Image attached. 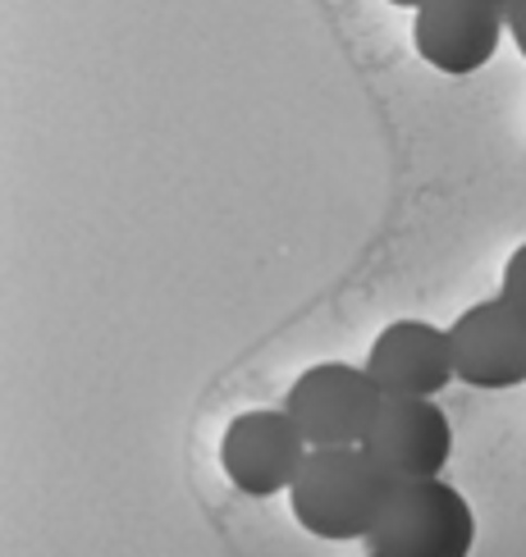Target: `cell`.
Segmentation results:
<instances>
[{
	"label": "cell",
	"mask_w": 526,
	"mask_h": 557,
	"mask_svg": "<svg viewBox=\"0 0 526 557\" xmlns=\"http://www.w3.org/2000/svg\"><path fill=\"white\" fill-rule=\"evenodd\" d=\"M490 5H499V10H509V5H517V0H490Z\"/></svg>",
	"instance_id": "12"
},
{
	"label": "cell",
	"mask_w": 526,
	"mask_h": 557,
	"mask_svg": "<svg viewBox=\"0 0 526 557\" xmlns=\"http://www.w3.org/2000/svg\"><path fill=\"white\" fill-rule=\"evenodd\" d=\"M389 5H399V10H421V5H430V0H389Z\"/></svg>",
	"instance_id": "11"
},
{
	"label": "cell",
	"mask_w": 526,
	"mask_h": 557,
	"mask_svg": "<svg viewBox=\"0 0 526 557\" xmlns=\"http://www.w3.org/2000/svg\"><path fill=\"white\" fill-rule=\"evenodd\" d=\"M362 544L376 557H467L476 544V512L463 490L440 475L399 480Z\"/></svg>",
	"instance_id": "2"
},
{
	"label": "cell",
	"mask_w": 526,
	"mask_h": 557,
	"mask_svg": "<svg viewBox=\"0 0 526 557\" xmlns=\"http://www.w3.org/2000/svg\"><path fill=\"white\" fill-rule=\"evenodd\" d=\"M311 444L307 434L297 430V421L284 411H243L229 421L224 438H220V467L229 475L238 494L247 498H274V494H289L297 471H303Z\"/></svg>",
	"instance_id": "4"
},
{
	"label": "cell",
	"mask_w": 526,
	"mask_h": 557,
	"mask_svg": "<svg viewBox=\"0 0 526 557\" xmlns=\"http://www.w3.org/2000/svg\"><path fill=\"white\" fill-rule=\"evenodd\" d=\"M453 370L472 388H517L526 384V311L509 297L476 301L453 320Z\"/></svg>",
	"instance_id": "5"
},
{
	"label": "cell",
	"mask_w": 526,
	"mask_h": 557,
	"mask_svg": "<svg viewBox=\"0 0 526 557\" xmlns=\"http://www.w3.org/2000/svg\"><path fill=\"white\" fill-rule=\"evenodd\" d=\"M380 403L384 393L366 366L320 361L297 375L284 407L311 448H343V444H366V434H371L380 416Z\"/></svg>",
	"instance_id": "3"
},
{
	"label": "cell",
	"mask_w": 526,
	"mask_h": 557,
	"mask_svg": "<svg viewBox=\"0 0 526 557\" xmlns=\"http://www.w3.org/2000/svg\"><path fill=\"white\" fill-rule=\"evenodd\" d=\"M503 297L526 311V243L509 257V265H503Z\"/></svg>",
	"instance_id": "9"
},
{
	"label": "cell",
	"mask_w": 526,
	"mask_h": 557,
	"mask_svg": "<svg viewBox=\"0 0 526 557\" xmlns=\"http://www.w3.org/2000/svg\"><path fill=\"white\" fill-rule=\"evenodd\" d=\"M509 37L517 41V51H522V60H526V0L509 5Z\"/></svg>",
	"instance_id": "10"
},
{
	"label": "cell",
	"mask_w": 526,
	"mask_h": 557,
	"mask_svg": "<svg viewBox=\"0 0 526 557\" xmlns=\"http://www.w3.org/2000/svg\"><path fill=\"white\" fill-rule=\"evenodd\" d=\"M503 33H509V10L490 0H430L412 23V46L430 69L467 78L494 60Z\"/></svg>",
	"instance_id": "6"
},
{
	"label": "cell",
	"mask_w": 526,
	"mask_h": 557,
	"mask_svg": "<svg viewBox=\"0 0 526 557\" xmlns=\"http://www.w3.org/2000/svg\"><path fill=\"white\" fill-rule=\"evenodd\" d=\"M366 370L384 398H435L449 388V380H457L453 338L430 320H394L371 343Z\"/></svg>",
	"instance_id": "8"
},
{
	"label": "cell",
	"mask_w": 526,
	"mask_h": 557,
	"mask_svg": "<svg viewBox=\"0 0 526 557\" xmlns=\"http://www.w3.org/2000/svg\"><path fill=\"white\" fill-rule=\"evenodd\" d=\"M362 448L394 480L444 475L453 457V425L435 398H384Z\"/></svg>",
	"instance_id": "7"
},
{
	"label": "cell",
	"mask_w": 526,
	"mask_h": 557,
	"mask_svg": "<svg viewBox=\"0 0 526 557\" xmlns=\"http://www.w3.org/2000/svg\"><path fill=\"white\" fill-rule=\"evenodd\" d=\"M394 484L399 480L362 444L311 448L289 490V503L307 535L343 544V540L371 535L389 494H394Z\"/></svg>",
	"instance_id": "1"
}]
</instances>
